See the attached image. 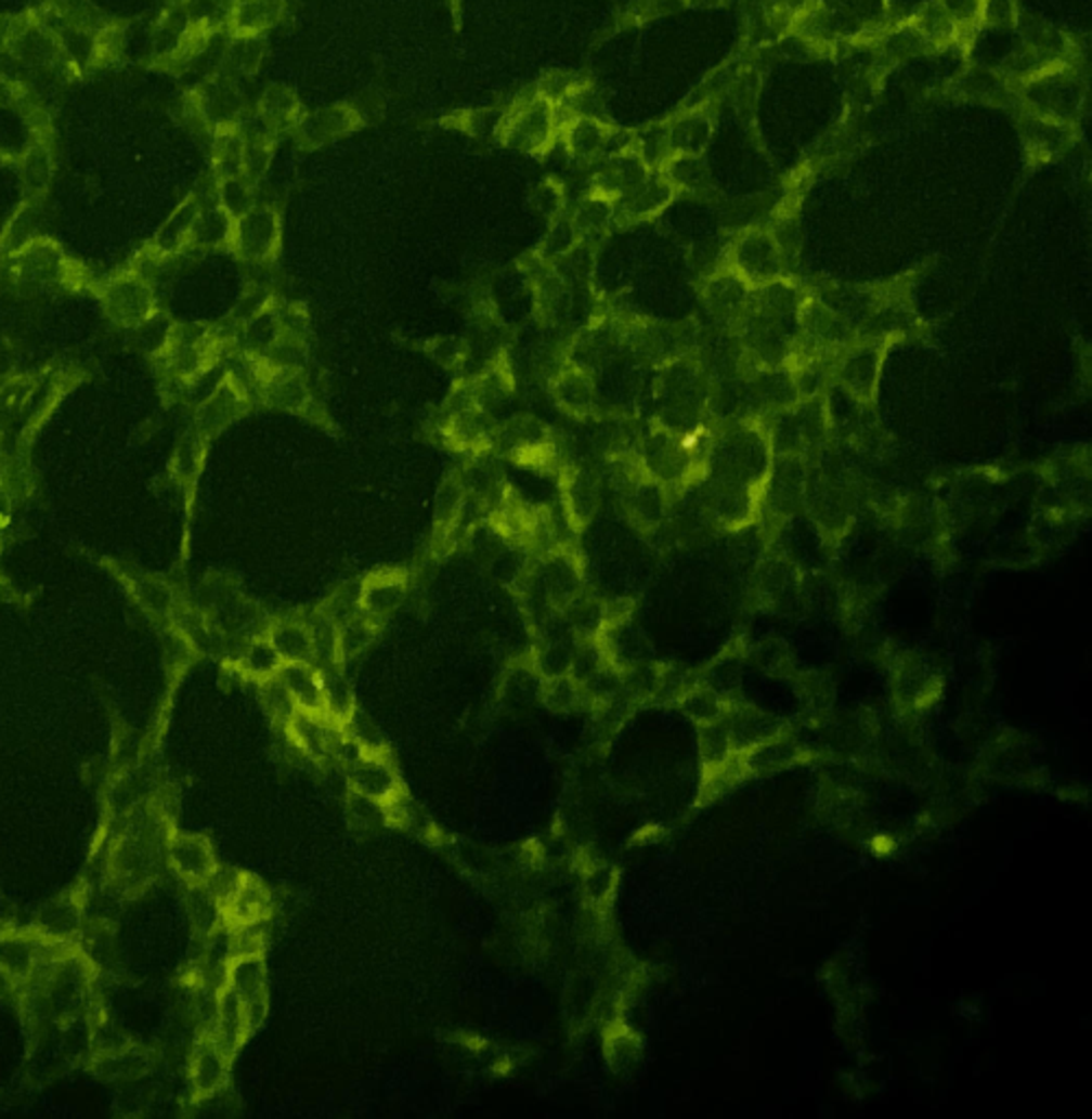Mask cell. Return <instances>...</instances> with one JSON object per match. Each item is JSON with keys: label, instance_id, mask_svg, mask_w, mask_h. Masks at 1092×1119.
<instances>
[{"label": "cell", "instance_id": "6f0895ef", "mask_svg": "<svg viewBox=\"0 0 1092 1119\" xmlns=\"http://www.w3.org/2000/svg\"><path fill=\"white\" fill-rule=\"evenodd\" d=\"M918 25L922 29V36L931 38V40H948L952 38L954 34H958V27L952 25V21L948 18V14L941 10V5H935V8H928L920 18H918Z\"/></svg>", "mask_w": 1092, "mask_h": 1119}, {"label": "cell", "instance_id": "d4e9b609", "mask_svg": "<svg viewBox=\"0 0 1092 1119\" xmlns=\"http://www.w3.org/2000/svg\"><path fill=\"white\" fill-rule=\"evenodd\" d=\"M745 779H750V775L745 770L741 753H734L724 764H717V766H711V768H702L698 805L706 807V805L719 801L724 794L734 790Z\"/></svg>", "mask_w": 1092, "mask_h": 1119}, {"label": "cell", "instance_id": "4dcf8cb0", "mask_svg": "<svg viewBox=\"0 0 1092 1119\" xmlns=\"http://www.w3.org/2000/svg\"><path fill=\"white\" fill-rule=\"evenodd\" d=\"M376 621L369 616H350L337 626V656L348 661L359 656L374 641Z\"/></svg>", "mask_w": 1092, "mask_h": 1119}, {"label": "cell", "instance_id": "c3c4849f", "mask_svg": "<svg viewBox=\"0 0 1092 1119\" xmlns=\"http://www.w3.org/2000/svg\"><path fill=\"white\" fill-rule=\"evenodd\" d=\"M36 966V949L21 938H0V968L12 975H27Z\"/></svg>", "mask_w": 1092, "mask_h": 1119}, {"label": "cell", "instance_id": "8992f818", "mask_svg": "<svg viewBox=\"0 0 1092 1119\" xmlns=\"http://www.w3.org/2000/svg\"><path fill=\"white\" fill-rule=\"evenodd\" d=\"M193 105L212 130L238 126L245 99L227 77H212L193 92Z\"/></svg>", "mask_w": 1092, "mask_h": 1119}, {"label": "cell", "instance_id": "b9f144b4", "mask_svg": "<svg viewBox=\"0 0 1092 1119\" xmlns=\"http://www.w3.org/2000/svg\"><path fill=\"white\" fill-rule=\"evenodd\" d=\"M580 232L573 223V219H567V217H556L549 232H546L542 245H540V252H542V259H562V257H569L577 243H580Z\"/></svg>", "mask_w": 1092, "mask_h": 1119}, {"label": "cell", "instance_id": "7402d4cb", "mask_svg": "<svg viewBox=\"0 0 1092 1119\" xmlns=\"http://www.w3.org/2000/svg\"><path fill=\"white\" fill-rule=\"evenodd\" d=\"M199 210V201L193 195L165 221V225L158 230L152 243L156 257L180 255L186 245H191V234Z\"/></svg>", "mask_w": 1092, "mask_h": 1119}, {"label": "cell", "instance_id": "91938a15", "mask_svg": "<svg viewBox=\"0 0 1092 1119\" xmlns=\"http://www.w3.org/2000/svg\"><path fill=\"white\" fill-rule=\"evenodd\" d=\"M27 21L14 16H0V49H10L14 38L25 29Z\"/></svg>", "mask_w": 1092, "mask_h": 1119}, {"label": "cell", "instance_id": "5bb4252c", "mask_svg": "<svg viewBox=\"0 0 1092 1119\" xmlns=\"http://www.w3.org/2000/svg\"><path fill=\"white\" fill-rule=\"evenodd\" d=\"M302 116V101L287 86L271 83L258 99V120L273 136L294 132Z\"/></svg>", "mask_w": 1092, "mask_h": 1119}, {"label": "cell", "instance_id": "ac0fdd59", "mask_svg": "<svg viewBox=\"0 0 1092 1119\" xmlns=\"http://www.w3.org/2000/svg\"><path fill=\"white\" fill-rule=\"evenodd\" d=\"M271 910V897L264 886L251 877L240 880L234 895L221 906V912L234 927L258 925Z\"/></svg>", "mask_w": 1092, "mask_h": 1119}, {"label": "cell", "instance_id": "74e56055", "mask_svg": "<svg viewBox=\"0 0 1092 1119\" xmlns=\"http://www.w3.org/2000/svg\"><path fill=\"white\" fill-rule=\"evenodd\" d=\"M567 508L575 525H584L590 521L595 508H597V483L584 474L575 472L573 479L567 483Z\"/></svg>", "mask_w": 1092, "mask_h": 1119}, {"label": "cell", "instance_id": "7dc6e473", "mask_svg": "<svg viewBox=\"0 0 1092 1119\" xmlns=\"http://www.w3.org/2000/svg\"><path fill=\"white\" fill-rule=\"evenodd\" d=\"M612 212H614V201L603 195L593 193L577 206V210L573 214V223L580 234H586V232L603 227L610 221Z\"/></svg>", "mask_w": 1092, "mask_h": 1119}, {"label": "cell", "instance_id": "f5cc1de1", "mask_svg": "<svg viewBox=\"0 0 1092 1119\" xmlns=\"http://www.w3.org/2000/svg\"><path fill=\"white\" fill-rule=\"evenodd\" d=\"M464 506V487L459 481H448L442 485L438 494V506H435V521L442 528H448L457 521Z\"/></svg>", "mask_w": 1092, "mask_h": 1119}, {"label": "cell", "instance_id": "603a6c76", "mask_svg": "<svg viewBox=\"0 0 1092 1119\" xmlns=\"http://www.w3.org/2000/svg\"><path fill=\"white\" fill-rule=\"evenodd\" d=\"M243 1002L266 998V966L260 953L236 955L227 960L225 981Z\"/></svg>", "mask_w": 1092, "mask_h": 1119}, {"label": "cell", "instance_id": "1f68e13d", "mask_svg": "<svg viewBox=\"0 0 1092 1119\" xmlns=\"http://www.w3.org/2000/svg\"><path fill=\"white\" fill-rule=\"evenodd\" d=\"M243 132V130H240ZM245 152H243V178L253 186L269 169L273 160V149H276V136L271 132L262 130L258 134H245Z\"/></svg>", "mask_w": 1092, "mask_h": 1119}, {"label": "cell", "instance_id": "be15d7a7", "mask_svg": "<svg viewBox=\"0 0 1092 1119\" xmlns=\"http://www.w3.org/2000/svg\"><path fill=\"white\" fill-rule=\"evenodd\" d=\"M687 3H691V5H715V3H722V0H687Z\"/></svg>", "mask_w": 1092, "mask_h": 1119}, {"label": "cell", "instance_id": "836d02e7", "mask_svg": "<svg viewBox=\"0 0 1092 1119\" xmlns=\"http://www.w3.org/2000/svg\"><path fill=\"white\" fill-rule=\"evenodd\" d=\"M642 1052L638 1035L625 1024H612L606 1035V1058L612 1069H629Z\"/></svg>", "mask_w": 1092, "mask_h": 1119}, {"label": "cell", "instance_id": "484cf974", "mask_svg": "<svg viewBox=\"0 0 1092 1119\" xmlns=\"http://www.w3.org/2000/svg\"><path fill=\"white\" fill-rule=\"evenodd\" d=\"M728 700L730 698L719 693L715 687H711L706 682H696L691 689H687L677 698L675 704L691 721H696L698 726H704V724H713L726 715Z\"/></svg>", "mask_w": 1092, "mask_h": 1119}, {"label": "cell", "instance_id": "7a4b0ae2", "mask_svg": "<svg viewBox=\"0 0 1092 1119\" xmlns=\"http://www.w3.org/2000/svg\"><path fill=\"white\" fill-rule=\"evenodd\" d=\"M10 259L12 278L23 291L51 294L73 285V263L64 257L62 247L47 236H38Z\"/></svg>", "mask_w": 1092, "mask_h": 1119}, {"label": "cell", "instance_id": "f546056e", "mask_svg": "<svg viewBox=\"0 0 1092 1119\" xmlns=\"http://www.w3.org/2000/svg\"><path fill=\"white\" fill-rule=\"evenodd\" d=\"M698 749H700L702 768L724 764L726 759H730L737 753L724 717L713 724L698 726Z\"/></svg>", "mask_w": 1092, "mask_h": 1119}, {"label": "cell", "instance_id": "277c9868", "mask_svg": "<svg viewBox=\"0 0 1092 1119\" xmlns=\"http://www.w3.org/2000/svg\"><path fill=\"white\" fill-rule=\"evenodd\" d=\"M281 214L269 206H253L234 223L232 250L249 263H266L281 250Z\"/></svg>", "mask_w": 1092, "mask_h": 1119}, {"label": "cell", "instance_id": "680465c9", "mask_svg": "<svg viewBox=\"0 0 1092 1119\" xmlns=\"http://www.w3.org/2000/svg\"><path fill=\"white\" fill-rule=\"evenodd\" d=\"M981 21L994 27H1005L1016 21L1014 0H984Z\"/></svg>", "mask_w": 1092, "mask_h": 1119}, {"label": "cell", "instance_id": "8fae6325", "mask_svg": "<svg viewBox=\"0 0 1092 1119\" xmlns=\"http://www.w3.org/2000/svg\"><path fill=\"white\" fill-rule=\"evenodd\" d=\"M560 136L571 158L588 162L606 149L612 128L593 114H573L560 126Z\"/></svg>", "mask_w": 1092, "mask_h": 1119}, {"label": "cell", "instance_id": "2e32d148", "mask_svg": "<svg viewBox=\"0 0 1092 1119\" xmlns=\"http://www.w3.org/2000/svg\"><path fill=\"white\" fill-rule=\"evenodd\" d=\"M169 857L178 875L195 886L206 884L217 870L212 848L204 837L176 835L169 846Z\"/></svg>", "mask_w": 1092, "mask_h": 1119}, {"label": "cell", "instance_id": "681fc988", "mask_svg": "<svg viewBox=\"0 0 1092 1119\" xmlns=\"http://www.w3.org/2000/svg\"><path fill=\"white\" fill-rule=\"evenodd\" d=\"M580 81L575 75L571 73H564V70H551L546 73L542 79H540V86H537V96L546 99L549 103H554L556 107L564 105L569 99L577 96L580 92Z\"/></svg>", "mask_w": 1092, "mask_h": 1119}, {"label": "cell", "instance_id": "52a82bcc", "mask_svg": "<svg viewBox=\"0 0 1092 1119\" xmlns=\"http://www.w3.org/2000/svg\"><path fill=\"white\" fill-rule=\"evenodd\" d=\"M741 759L750 777H763L802 766L810 759V753L802 749L784 728L778 734L752 745V749L741 751Z\"/></svg>", "mask_w": 1092, "mask_h": 1119}, {"label": "cell", "instance_id": "8d00e7d4", "mask_svg": "<svg viewBox=\"0 0 1092 1119\" xmlns=\"http://www.w3.org/2000/svg\"><path fill=\"white\" fill-rule=\"evenodd\" d=\"M21 171H23V184H25V191L27 195L36 201L38 197L44 195V191L49 188L51 184V178H53V160H51V154L44 145H34L25 156H23V162H21Z\"/></svg>", "mask_w": 1092, "mask_h": 1119}, {"label": "cell", "instance_id": "d6a6232c", "mask_svg": "<svg viewBox=\"0 0 1092 1119\" xmlns=\"http://www.w3.org/2000/svg\"><path fill=\"white\" fill-rule=\"evenodd\" d=\"M36 238H38V208L31 199L18 210V214L10 221L5 234L0 236V255L14 257L16 252L23 250L25 245H29Z\"/></svg>", "mask_w": 1092, "mask_h": 1119}, {"label": "cell", "instance_id": "bcb514c9", "mask_svg": "<svg viewBox=\"0 0 1092 1119\" xmlns=\"http://www.w3.org/2000/svg\"><path fill=\"white\" fill-rule=\"evenodd\" d=\"M219 206L227 210L234 219L243 217L251 210L253 204V186L245 178H227L219 180Z\"/></svg>", "mask_w": 1092, "mask_h": 1119}, {"label": "cell", "instance_id": "5b68a950", "mask_svg": "<svg viewBox=\"0 0 1092 1119\" xmlns=\"http://www.w3.org/2000/svg\"><path fill=\"white\" fill-rule=\"evenodd\" d=\"M361 126L363 116L354 105L335 103L304 114L294 132L302 149H320L337 139L356 132Z\"/></svg>", "mask_w": 1092, "mask_h": 1119}, {"label": "cell", "instance_id": "44dd1931", "mask_svg": "<svg viewBox=\"0 0 1092 1119\" xmlns=\"http://www.w3.org/2000/svg\"><path fill=\"white\" fill-rule=\"evenodd\" d=\"M247 394L227 377L217 392L202 405L199 409V431L204 435L219 433L225 425H230L245 407Z\"/></svg>", "mask_w": 1092, "mask_h": 1119}, {"label": "cell", "instance_id": "30bf717a", "mask_svg": "<svg viewBox=\"0 0 1092 1119\" xmlns=\"http://www.w3.org/2000/svg\"><path fill=\"white\" fill-rule=\"evenodd\" d=\"M649 178V165L647 158H642L638 152H621L606 160V165L599 169L593 182V193L603 195L612 201H619L623 195L634 191L638 184H642Z\"/></svg>", "mask_w": 1092, "mask_h": 1119}, {"label": "cell", "instance_id": "ab89813d", "mask_svg": "<svg viewBox=\"0 0 1092 1119\" xmlns=\"http://www.w3.org/2000/svg\"><path fill=\"white\" fill-rule=\"evenodd\" d=\"M322 672L324 678V698H326V717H330L337 724H346L348 717L354 713V698L350 682L339 672Z\"/></svg>", "mask_w": 1092, "mask_h": 1119}, {"label": "cell", "instance_id": "4316f807", "mask_svg": "<svg viewBox=\"0 0 1092 1119\" xmlns=\"http://www.w3.org/2000/svg\"><path fill=\"white\" fill-rule=\"evenodd\" d=\"M243 152H245V136L240 132V126L214 130V141H212L214 175L219 180L243 178Z\"/></svg>", "mask_w": 1092, "mask_h": 1119}, {"label": "cell", "instance_id": "d590c367", "mask_svg": "<svg viewBox=\"0 0 1092 1119\" xmlns=\"http://www.w3.org/2000/svg\"><path fill=\"white\" fill-rule=\"evenodd\" d=\"M540 698L554 713L575 711L582 702L588 700L584 689H582V685L575 678H571L569 674L567 676H558V678L542 680Z\"/></svg>", "mask_w": 1092, "mask_h": 1119}, {"label": "cell", "instance_id": "f35d334b", "mask_svg": "<svg viewBox=\"0 0 1092 1119\" xmlns=\"http://www.w3.org/2000/svg\"><path fill=\"white\" fill-rule=\"evenodd\" d=\"M129 588L139 597V601L154 614L169 616L176 610V597L173 590L154 575H135L129 582Z\"/></svg>", "mask_w": 1092, "mask_h": 1119}, {"label": "cell", "instance_id": "83f0119b", "mask_svg": "<svg viewBox=\"0 0 1092 1119\" xmlns=\"http://www.w3.org/2000/svg\"><path fill=\"white\" fill-rule=\"evenodd\" d=\"M234 223H236V219L227 210H223L221 206L208 208V210H199V214L195 219V225H193L191 245L206 247V250H217V247H232Z\"/></svg>", "mask_w": 1092, "mask_h": 1119}, {"label": "cell", "instance_id": "7bdbcfd3", "mask_svg": "<svg viewBox=\"0 0 1092 1119\" xmlns=\"http://www.w3.org/2000/svg\"><path fill=\"white\" fill-rule=\"evenodd\" d=\"M260 693H262V702H264L266 711L271 713V717L278 719L285 728L300 713L294 695L289 693V689L285 687V682L278 676L260 680Z\"/></svg>", "mask_w": 1092, "mask_h": 1119}, {"label": "cell", "instance_id": "f907efd6", "mask_svg": "<svg viewBox=\"0 0 1092 1119\" xmlns=\"http://www.w3.org/2000/svg\"><path fill=\"white\" fill-rule=\"evenodd\" d=\"M706 139H708V126L704 118L679 120L671 134V141L677 147V152L689 154V156H698V152L706 145Z\"/></svg>", "mask_w": 1092, "mask_h": 1119}, {"label": "cell", "instance_id": "3957f363", "mask_svg": "<svg viewBox=\"0 0 1092 1119\" xmlns=\"http://www.w3.org/2000/svg\"><path fill=\"white\" fill-rule=\"evenodd\" d=\"M101 304L105 315L125 328L143 324L158 311L152 285L135 272H122L109 278L101 289Z\"/></svg>", "mask_w": 1092, "mask_h": 1119}, {"label": "cell", "instance_id": "9a60e30c", "mask_svg": "<svg viewBox=\"0 0 1092 1119\" xmlns=\"http://www.w3.org/2000/svg\"><path fill=\"white\" fill-rule=\"evenodd\" d=\"M230 1058L232 1056L223 1052L212 1037L197 1045L191 1065V1084L197 1097H212L223 1089L230 1071Z\"/></svg>", "mask_w": 1092, "mask_h": 1119}, {"label": "cell", "instance_id": "4fadbf2b", "mask_svg": "<svg viewBox=\"0 0 1092 1119\" xmlns=\"http://www.w3.org/2000/svg\"><path fill=\"white\" fill-rule=\"evenodd\" d=\"M285 14V0H232L227 29L232 38H256L276 27Z\"/></svg>", "mask_w": 1092, "mask_h": 1119}, {"label": "cell", "instance_id": "6da1fadb", "mask_svg": "<svg viewBox=\"0 0 1092 1119\" xmlns=\"http://www.w3.org/2000/svg\"><path fill=\"white\" fill-rule=\"evenodd\" d=\"M496 139L503 147L544 158L560 139V118L554 103L542 96H531L514 103L500 118Z\"/></svg>", "mask_w": 1092, "mask_h": 1119}, {"label": "cell", "instance_id": "ba28073f", "mask_svg": "<svg viewBox=\"0 0 1092 1119\" xmlns=\"http://www.w3.org/2000/svg\"><path fill=\"white\" fill-rule=\"evenodd\" d=\"M737 274L748 283L769 285L780 276L782 261L776 240L769 234L752 232L739 240L734 255Z\"/></svg>", "mask_w": 1092, "mask_h": 1119}, {"label": "cell", "instance_id": "6125c7cd", "mask_svg": "<svg viewBox=\"0 0 1092 1119\" xmlns=\"http://www.w3.org/2000/svg\"><path fill=\"white\" fill-rule=\"evenodd\" d=\"M10 515V490L5 483V477L0 474V521H5Z\"/></svg>", "mask_w": 1092, "mask_h": 1119}, {"label": "cell", "instance_id": "ffe728a7", "mask_svg": "<svg viewBox=\"0 0 1092 1119\" xmlns=\"http://www.w3.org/2000/svg\"><path fill=\"white\" fill-rule=\"evenodd\" d=\"M266 639L276 648L283 663H313L315 661V639L311 626L304 621H278L266 633Z\"/></svg>", "mask_w": 1092, "mask_h": 1119}, {"label": "cell", "instance_id": "e0dca14e", "mask_svg": "<svg viewBox=\"0 0 1092 1119\" xmlns=\"http://www.w3.org/2000/svg\"><path fill=\"white\" fill-rule=\"evenodd\" d=\"M278 678L285 682L302 713L326 715L324 678L320 667L313 663H285L278 672Z\"/></svg>", "mask_w": 1092, "mask_h": 1119}, {"label": "cell", "instance_id": "cb8c5ba5", "mask_svg": "<svg viewBox=\"0 0 1092 1119\" xmlns=\"http://www.w3.org/2000/svg\"><path fill=\"white\" fill-rule=\"evenodd\" d=\"M671 195H673V186L664 175L662 178L649 175L642 184H638L634 191H629L627 195H623L619 199L621 201L619 212H621V217L632 219V221L649 219L668 204Z\"/></svg>", "mask_w": 1092, "mask_h": 1119}, {"label": "cell", "instance_id": "ee69618b", "mask_svg": "<svg viewBox=\"0 0 1092 1119\" xmlns=\"http://www.w3.org/2000/svg\"><path fill=\"white\" fill-rule=\"evenodd\" d=\"M262 55H264V42H262V36H256V38H234L227 53H225V62L227 66L232 68V73H238V75H253L262 62Z\"/></svg>", "mask_w": 1092, "mask_h": 1119}, {"label": "cell", "instance_id": "9c48e42d", "mask_svg": "<svg viewBox=\"0 0 1092 1119\" xmlns=\"http://www.w3.org/2000/svg\"><path fill=\"white\" fill-rule=\"evenodd\" d=\"M350 790L376 798L380 803L395 796L400 788V779L391 762L385 753H365L354 764L348 766Z\"/></svg>", "mask_w": 1092, "mask_h": 1119}, {"label": "cell", "instance_id": "816d5d0a", "mask_svg": "<svg viewBox=\"0 0 1092 1119\" xmlns=\"http://www.w3.org/2000/svg\"><path fill=\"white\" fill-rule=\"evenodd\" d=\"M202 461H204V442L199 435L191 433L184 438V442L180 444L176 459H173L178 477L182 481H193L202 468Z\"/></svg>", "mask_w": 1092, "mask_h": 1119}, {"label": "cell", "instance_id": "60d3db41", "mask_svg": "<svg viewBox=\"0 0 1092 1119\" xmlns=\"http://www.w3.org/2000/svg\"><path fill=\"white\" fill-rule=\"evenodd\" d=\"M619 884L616 868L610 863H590L584 870V897L593 908H603L610 903Z\"/></svg>", "mask_w": 1092, "mask_h": 1119}, {"label": "cell", "instance_id": "d6986e66", "mask_svg": "<svg viewBox=\"0 0 1092 1119\" xmlns=\"http://www.w3.org/2000/svg\"><path fill=\"white\" fill-rule=\"evenodd\" d=\"M404 577L402 573H378L365 582L359 595V608L365 616L378 621L391 614L404 599Z\"/></svg>", "mask_w": 1092, "mask_h": 1119}, {"label": "cell", "instance_id": "f1b7e54d", "mask_svg": "<svg viewBox=\"0 0 1092 1119\" xmlns=\"http://www.w3.org/2000/svg\"><path fill=\"white\" fill-rule=\"evenodd\" d=\"M554 394L558 405L575 416L588 414L595 405V386L588 379V375H584L577 367L562 372L554 386Z\"/></svg>", "mask_w": 1092, "mask_h": 1119}, {"label": "cell", "instance_id": "f6af8a7d", "mask_svg": "<svg viewBox=\"0 0 1092 1119\" xmlns=\"http://www.w3.org/2000/svg\"><path fill=\"white\" fill-rule=\"evenodd\" d=\"M173 326L165 315H160L158 311L147 317L143 324L133 326L135 335H139V341H141V350L150 352L152 356H162L165 350L169 348L171 343V335H173Z\"/></svg>", "mask_w": 1092, "mask_h": 1119}, {"label": "cell", "instance_id": "94428289", "mask_svg": "<svg viewBox=\"0 0 1092 1119\" xmlns=\"http://www.w3.org/2000/svg\"><path fill=\"white\" fill-rule=\"evenodd\" d=\"M870 846H872V853H874V855H881V857H885V855L894 853V846H896V842H894V837H887V835H879V837H872Z\"/></svg>", "mask_w": 1092, "mask_h": 1119}, {"label": "cell", "instance_id": "7c38bea8", "mask_svg": "<svg viewBox=\"0 0 1092 1119\" xmlns=\"http://www.w3.org/2000/svg\"><path fill=\"white\" fill-rule=\"evenodd\" d=\"M251 1035L245 1004L238 994L223 984L219 990V998L214 1004V1026H212V1039L219 1043L223 1052L230 1056L245 1043V1039Z\"/></svg>", "mask_w": 1092, "mask_h": 1119}, {"label": "cell", "instance_id": "9f6ffc18", "mask_svg": "<svg viewBox=\"0 0 1092 1119\" xmlns=\"http://www.w3.org/2000/svg\"><path fill=\"white\" fill-rule=\"evenodd\" d=\"M939 5L958 29L971 27L981 21L984 0H941Z\"/></svg>", "mask_w": 1092, "mask_h": 1119}, {"label": "cell", "instance_id": "e575fe53", "mask_svg": "<svg viewBox=\"0 0 1092 1119\" xmlns=\"http://www.w3.org/2000/svg\"><path fill=\"white\" fill-rule=\"evenodd\" d=\"M283 665H285V663H283L281 654L276 652V648L271 646V641H269L266 637H262V639H253V641L245 648V652H243V656H240V669H243L249 678H253V680H258V682H260V680H266V678H273V676H278V672H281V667H283Z\"/></svg>", "mask_w": 1092, "mask_h": 1119}, {"label": "cell", "instance_id": "db71d44e", "mask_svg": "<svg viewBox=\"0 0 1092 1119\" xmlns=\"http://www.w3.org/2000/svg\"><path fill=\"white\" fill-rule=\"evenodd\" d=\"M531 201H533V206H535L542 214L554 217V219H556V217H560V214H562V208H564V186H562L558 180H554V178L544 180V182L535 188V193H533Z\"/></svg>", "mask_w": 1092, "mask_h": 1119}, {"label": "cell", "instance_id": "11a10c76", "mask_svg": "<svg viewBox=\"0 0 1092 1119\" xmlns=\"http://www.w3.org/2000/svg\"><path fill=\"white\" fill-rule=\"evenodd\" d=\"M350 814H352V818L356 822H361L365 827H376V824L387 822L385 803H380L376 798H369L365 794L352 792V790H350Z\"/></svg>", "mask_w": 1092, "mask_h": 1119}]
</instances>
